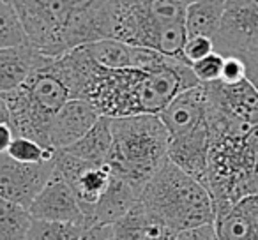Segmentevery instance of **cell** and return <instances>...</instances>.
<instances>
[{
    "label": "cell",
    "instance_id": "obj_13",
    "mask_svg": "<svg viewBox=\"0 0 258 240\" xmlns=\"http://www.w3.org/2000/svg\"><path fill=\"white\" fill-rule=\"evenodd\" d=\"M214 106L240 122L258 126V92L247 79L239 83H207Z\"/></svg>",
    "mask_w": 258,
    "mask_h": 240
},
{
    "label": "cell",
    "instance_id": "obj_33",
    "mask_svg": "<svg viewBox=\"0 0 258 240\" xmlns=\"http://www.w3.org/2000/svg\"><path fill=\"white\" fill-rule=\"evenodd\" d=\"M180 2H182V4L187 8V6H189V4H195V2H198V0H180Z\"/></svg>",
    "mask_w": 258,
    "mask_h": 240
},
{
    "label": "cell",
    "instance_id": "obj_4",
    "mask_svg": "<svg viewBox=\"0 0 258 240\" xmlns=\"http://www.w3.org/2000/svg\"><path fill=\"white\" fill-rule=\"evenodd\" d=\"M138 201L152 222L175 233L214 224L216 219L214 201L207 187L170 159L145 184Z\"/></svg>",
    "mask_w": 258,
    "mask_h": 240
},
{
    "label": "cell",
    "instance_id": "obj_10",
    "mask_svg": "<svg viewBox=\"0 0 258 240\" xmlns=\"http://www.w3.org/2000/svg\"><path fill=\"white\" fill-rule=\"evenodd\" d=\"M29 212L32 219H43V221H64L76 222L85 226L87 217L73 193L71 186L66 182V179L53 168L48 182L36 196V200L30 203Z\"/></svg>",
    "mask_w": 258,
    "mask_h": 240
},
{
    "label": "cell",
    "instance_id": "obj_7",
    "mask_svg": "<svg viewBox=\"0 0 258 240\" xmlns=\"http://www.w3.org/2000/svg\"><path fill=\"white\" fill-rule=\"evenodd\" d=\"M55 170L66 179L71 186L80 207L87 217V228L92 226V214L99 198L106 191L111 180V166L94 165V163L83 161L76 155L66 150H57L55 154Z\"/></svg>",
    "mask_w": 258,
    "mask_h": 240
},
{
    "label": "cell",
    "instance_id": "obj_24",
    "mask_svg": "<svg viewBox=\"0 0 258 240\" xmlns=\"http://www.w3.org/2000/svg\"><path fill=\"white\" fill-rule=\"evenodd\" d=\"M223 64H225V55L212 51L211 55L204 57L202 60L195 62L191 69H193L195 76L200 83H214L221 79Z\"/></svg>",
    "mask_w": 258,
    "mask_h": 240
},
{
    "label": "cell",
    "instance_id": "obj_12",
    "mask_svg": "<svg viewBox=\"0 0 258 240\" xmlns=\"http://www.w3.org/2000/svg\"><path fill=\"white\" fill-rule=\"evenodd\" d=\"M101 115L85 99H69L55 113L50 127V145L55 150H62L78 141L90 127L99 120Z\"/></svg>",
    "mask_w": 258,
    "mask_h": 240
},
{
    "label": "cell",
    "instance_id": "obj_28",
    "mask_svg": "<svg viewBox=\"0 0 258 240\" xmlns=\"http://www.w3.org/2000/svg\"><path fill=\"white\" fill-rule=\"evenodd\" d=\"M175 240H218V238H216L214 224H205L177 233Z\"/></svg>",
    "mask_w": 258,
    "mask_h": 240
},
{
    "label": "cell",
    "instance_id": "obj_16",
    "mask_svg": "<svg viewBox=\"0 0 258 240\" xmlns=\"http://www.w3.org/2000/svg\"><path fill=\"white\" fill-rule=\"evenodd\" d=\"M142 191L120 175L111 172V180L99 198L92 214V224H113L118 217L135 207Z\"/></svg>",
    "mask_w": 258,
    "mask_h": 240
},
{
    "label": "cell",
    "instance_id": "obj_19",
    "mask_svg": "<svg viewBox=\"0 0 258 240\" xmlns=\"http://www.w3.org/2000/svg\"><path fill=\"white\" fill-rule=\"evenodd\" d=\"M30 224L29 208L0 196V240H27Z\"/></svg>",
    "mask_w": 258,
    "mask_h": 240
},
{
    "label": "cell",
    "instance_id": "obj_14",
    "mask_svg": "<svg viewBox=\"0 0 258 240\" xmlns=\"http://www.w3.org/2000/svg\"><path fill=\"white\" fill-rule=\"evenodd\" d=\"M48 58L30 43L0 50V94L23 85L36 69L46 64Z\"/></svg>",
    "mask_w": 258,
    "mask_h": 240
},
{
    "label": "cell",
    "instance_id": "obj_11",
    "mask_svg": "<svg viewBox=\"0 0 258 240\" xmlns=\"http://www.w3.org/2000/svg\"><path fill=\"white\" fill-rule=\"evenodd\" d=\"M82 46L94 58V62L108 69H147L152 65H158L166 57V55H161L159 51L151 50V48L131 46V44L122 43V41L111 39V37L92 41V43L82 44Z\"/></svg>",
    "mask_w": 258,
    "mask_h": 240
},
{
    "label": "cell",
    "instance_id": "obj_25",
    "mask_svg": "<svg viewBox=\"0 0 258 240\" xmlns=\"http://www.w3.org/2000/svg\"><path fill=\"white\" fill-rule=\"evenodd\" d=\"M212 51H214V41H212V37H205V36L187 37L186 44L182 48V53H180V58L186 64L193 65L195 62L202 60L204 57L211 55Z\"/></svg>",
    "mask_w": 258,
    "mask_h": 240
},
{
    "label": "cell",
    "instance_id": "obj_17",
    "mask_svg": "<svg viewBox=\"0 0 258 240\" xmlns=\"http://www.w3.org/2000/svg\"><path fill=\"white\" fill-rule=\"evenodd\" d=\"M111 145H113L111 118L99 117V120L90 127L89 133L83 134L78 141L69 145L68 148H62V150L69 152L83 161L94 163V165H104L110 159Z\"/></svg>",
    "mask_w": 258,
    "mask_h": 240
},
{
    "label": "cell",
    "instance_id": "obj_8",
    "mask_svg": "<svg viewBox=\"0 0 258 240\" xmlns=\"http://www.w3.org/2000/svg\"><path fill=\"white\" fill-rule=\"evenodd\" d=\"M214 41V51L221 55H242L258 48V0H226L221 25Z\"/></svg>",
    "mask_w": 258,
    "mask_h": 240
},
{
    "label": "cell",
    "instance_id": "obj_15",
    "mask_svg": "<svg viewBox=\"0 0 258 240\" xmlns=\"http://www.w3.org/2000/svg\"><path fill=\"white\" fill-rule=\"evenodd\" d=\"M218 240H258V196H246L214 221Z\"/></svg>",
    "mask_w": 258,
    "mask_h": 240
},
{
    "label": "cell",
    "instance_id": "obj_27",
    "mask_svg": "<svg viewBox=\"0 0 258 240\" xmlns=\"http://www.w3.org/2000/svg\"><path fill=\"white\" fill-rule=\"evenodd\" d=\"M244 62V69H246V79L256 89L258 92V48L256 50L246 51V53L239 55Z\"/></svg>",
    "mask_w": 258,
    "mask_h": 240
},
{
    "label": "cell",
    "instance_id": "obj_3",
    "mask_svg": "<svg viewBox=\"0 0 258 240\" xmlns=\"http://www.w3.org/2000/svg\"><path fill=\"white\" fill-rule=\"evenodd\" d=\"M29 43L48 57L110 37L111 0H8Z\"/></svg>",
    "mask_w": 258,
    "mask_h": 240
},
{
    "label": "cell",
    "instance_id": "obj_6",
    "mask_svg": "<svg viewBox=\"0 0 258 240\" xmlns=\"http://www.w3.org/2000/svg\"><path fill=\"white\" fill-rule=\"evenodd\" d=\"M207 83L180 92L159 113L170 134L168 159L186 173L202 179L211 145Z\"/></svg>",
    "mask_w": 258,
    "mask_h": 240
},
{
    "label": "cell",
    "instance_id": "obj_23",
    "mask_svg": "<svg viewBox=\"0 0 258 240\" xmlns=\"http://www.w3.org/2000/svg\"><path fill=\"white\" fill-rule=\"evenodd\" d=\"M6 154L18 163H32V165H36V163L53 161L57 150L51 147H44V145H41L39 141L32 140V138L15 136V140L9 145Z\"/></svg>",
    "mask_w": 258,
    "mask_h": 240
},
{
    "label": "cell",
    "instance_id": "obj_9",
    "mask_svg": "<svg viewBox=\"0 0 258 240\" xmlns=\"http://www.w3.org/2000/svg\"><path fill=\"white\" fill-rule=\"evenodd\" d=\"M55 168V159L46 163H18L0 154V196L29 208Z\"/></svg>",
    "mask_w": 258,
    "mask_h": 240
},
{
    "label": "cell",
    "instance_id": "obj_5",
    "mask_svg": "<svg viewBox=\"0 0 258 240\" xmlns=\"http://www.w3.org/2000/svg\"><path fill=\"white\" fill-rule=\"evenodd\" d=\"M111 172L142 191L168 159V129L159 115H133L111 118Z\"/></svg>",
    "mask_w": 258,
    "mask_h": 240
},
{
    "label": "cell",
    "instance_id": "obj_1",
    "mask_svg": "<svg viewBox=\"0 0 258 240\" xmlns=\"http://www.w3.org/2000/svg\"><path fill=\"white\" fill-rule=\"evenodd\" d=\"M55 64L73 99H85L108 118L159 115L180 92L200 83L191 65L175 57L147 69H108L76 46L55 57Z\"/></svg>",
    "mask_w": 258,
    "mask_h": 240
},
{
    "label": "cell",
    "instance_id": "obj_21",
    "mask_svg": "<svg viewBox=\"0 0 258 240\" xmlns=\"http://www.w3.org/2000/svg\"><path fill=\"white\" fill-rule=\"evenodd\" d=\"M29 43V36L16 9L8 0H0V50Z\"/></svg>",
    "mask_w": 258,
    "mask_h": 240
},
{
    "label": "cell",
    "instance_id": "obj_18",
    "mask_svg": "<svg viewBox=\"0 0 258 240\" xmlns=\"http://www.w3.org/2000/svg\"><path fill=\"white\" fill-rule=\"evenodd\" d=\"M226 0H198L186 8L187 37H214L221 25Z\"/></svg>",
    "mask_w": 258,
    "mask_h": 240
},
{
    "label": "cell",
    "instance_id": "obj_32",
    "mask_svg": "<svg viewBox=\"0 0 258 240\" xmlns=\"http://www.w3.org/2000/svg\"><path fill=\"white\" fill-rule=\"evenodd\" d=\"M9 108L8 104H6L4 97L0 96V124H9Z\"/></svg>",
    "mask_w": 258,
    "mask_h": 240
},
{
    "label": "cell",
    "instance_id": "obj_22",
    "mask_svg": "<svg viewBox=\"0 0 258 240\" xmlns=\"http://www.w3.org/2000/svg\"><path fill=\"white\" fill-rule=\"evenodd\" d=\"M151 224V217L138 201L131 210L118 217L111 226H113L115 240H144Z\"/></svg>",
    "mask_w": 258,
    "mask_h": 240
},
{
    "label": "cell",
    "instance_id": "obj_30",
    "mask_svg": "<svg viewBox=\"0 0 258 240\" xmlns=\"http://www.w3.org/2000/svg\"><path fill=\"white\" fill-rule=\"evenodd\" d=\"M175 238H177V233L173 229L166 228L163 224H158V222H152L144 236V240H175Z\"/></svg>",
    "mask_w": 258,
    "mask_h": 240
},
{
    "label": "cell",
    "instance_id": "obj_2",
    "mask_svg": "<svg viewBox=\"0 0 258 240\" xmlns=\"http://www.w3.org/2000/svg\"><path fill=\"white\" fill-rule=\"evenodd\" d=\"M209 104L211 145L200 182L212 196L218 219L242 198L258 196V126L226 115L211 96Z\"/></svg>",
    "mask_w": 258,
    "mask_h": 240
},
{
    "label": "cell",
    "instance_id": "obj_29",
    "mask_svg": "<svg viewBox=\"0 0 258 240\" xmlns=\"http://www.w3.org/2000/svg\"><path fill=\"white\" fill-rule=\"evenodd\" d=\"M83 240H115L113 226L111 224H92L85 229Z\"/></svg>",
    "mask_w": 258,
    "mask_h": 240
},
{
    "label": "cell",
    "instance_id": "obj_20",
    "mask_svg": "<svg viewBox=\"0 0 258 240\" xmlns=\"http://www.w3.org/2000/svg\"><path fill=\"white\" fill-rule=\"evenodd\" d=\"M85 226L64 221L32 219L27 240H83Z\"/></svg>",
    "mask_w": 258,
    "mask_h": 240
},
{
    "label": "cell",
    "instance_id": "obj_31",
    "mask_svg": "<svg viewBox=\"0 0 258 240\" xmlns=\"http://www.w3.org/2000/svg\"><path fill=\"white\" fill-rule=\"evenodd\" d=\"M15 129L11 124H0V154H6L9 145L15 140Z\"/></svg>",
    "mask_w": 258,
    "mask_h": 240
},
{
    "label": "cell",
    "instance_id": "obj_26",
    "mask_svg": "<svg viewBox=\"0 0 258 240\" xmlns=\"http://www.w3.org/2000/svg\"><path fill=\"white\" fill-rule=\"evenodd\" d=\"M246 79V69H244V62L239 55H225V64H223L221 79L223 83H239Z\"/></svg>",
    "mask_w": 258,
    "mask_h": 240
}]
</instances>
